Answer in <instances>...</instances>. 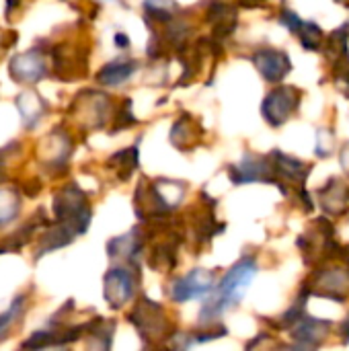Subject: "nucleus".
<instances>
[{
	"instance_id": "5701e85b",
	"label": "nucleus",
	"mask_w": 349,
	"mask_h": 351,
	"mask_svg": "<svg viewBox=\"0 0 349 351\" xmlns=\"http://www.w3.org/2000/svg\"><path fill=\"white\" fill-rule=\"evenodd\" d=\"M21 210V197L10 187H0V226L16 218Z\"/></svg>"
},
{
	"instance_id": "cd10ccee",
	"label": "nucleus",
	"mask_w": 349,
	"mask_h": 351,
	"mask_svg": "<svg viewBox=\"0 0 349 351\" xmlns=\"http://www.w3.org/2000/svg\"><path fill=\"white\" fill-rule=\"evenodd\" d=\"M315 150H317V154L321 158H325V156H329L333 152V132L331 130H327V128L319 130V138H317V148Z\"/></svg>"
},
{
	"instance_id": "f03ea898",
	"label": "nucleus",
	"mask_w": 349,
	"mask_h": 351,
	"mask_svg": "<svg viewBox=\"0 0 349 351\" xmlns=\"http://www.w3.org/2000/svg\"><path fill=\"white\" fill-rule=\"evenodd\" d=\"M128 319L138 329L146 346H156L173 337V323L167 311L150 298H140Z\"/></svg>"
},
{
	"instance_id": "aec40b11",
	"label": "nucleus",
	"mask_w": 349,
	"mask_h": 351,
	"mask_svg": "<svg viewBox=\"0 0 349 351\" xmlns=\"http://www.w3.org/2000/svg\"><path fill=\"white\" fill-rule=\"evenodd\" d=\"M16 107L23 115L25 128H35L39 123V119L43 117V113L47 111V103L33 90H25L16 97Z\"/></svg>"
},
{
	"instance_id": "7ed1b4c3",
	"label": "nucleus",
	"mask_w": 349,
	"mask_h": 351,
	"mask_svg": "<svg viewBox=\"0 0 349 351\" xmlns=\"http://www.w3.org/2000/svg\"><path fill=\"white\" fill-rule=\"evenodd\" d=\"M53 214H56V222L72 228L76 234H84L93 218L88 197L76 185H66L60 193H56Z\"/></svg>"
},
{
	"instance_id": "7c9ffc66",
	"label": "nucleus",
	"mask_w": 349,
	"mask_h": 351,
	"mask_svg": "<svg viewBox=\"0 0 349 351\" xmlns=\"http://www.w3.org/2000/svg\"><path fill=\"white\" fill-rule=\"evenodd\" d=\"M115 45H117V47H123V49H125V47H130V39H128V35H125V33H117V35H115Z\"/></svg>"
},
{
	"instance_id": "2f4dec72",
	"label": "nucleus",
	"mask_w": 349,
	"mask_h": 351,
	"mask_svg": "<svg viewBox=\"0 0 349 351\" xmlns=\"http://www.w3.org/2000/svg\"><path fill=\"white\" fill-rule=\"evenodd\" d=\"M239 2H241V6H245V8H261L265 0H239Z\"/></svg>"
},
{
	"instance_id": "2eb2a0df",
	"label": "nucleus",
	"mask_w": 349,
	"mask_h": 351,
	"mask_svg": "<svg viewBox=\"0 0 349 351\" xmlns=\"http://www.w3.org/2000/svg\"><path fill=\"white\" fill-rule=\"evenodd\" d=\"M202 134H204V130H202L200 121L195 117H191L189 113H183L171 128V144L183 152H189L200 144Z\"/></svg>"
},
{
	"instance_id": "72a5a7b5",
	"label": "nucleus",
	"mask_w": 349,
	"mask_h": 351,
	"mask_svg": "<svg viewBox=\"0 0 349 351\" xmlns=\"http://www.w3.org/2000/svg\"><path fill=\"white\" fill-rule=\"evenodd\" d=\"M16 4H19V0H6V16L10 14V10L16 8Z\"/></svg>"
},
{
	"instance_id": "f8f14e48",
	"label": "nucleus",
	"mask_w": 349,
	"mask_h": 351,
	"mask_svg": "<svg viewBox=\"0 0 349 351\" xmlns=\"http://www.w3.org/2000/svg\"><path fill=\"white\" fill-rule=\"evenodd\" d=\"M8 72H10L12 80H16L21 84H33V82L41 80L47 74L43 51L33 47L25 53L14 56L8 64Z\"/></svg>"
},
{
	"instance_id": "39448f33",
	"label": "nucleus",
	"mask_w": 349,
	"mask_h": 351,
	"mask_svg": "<svg viewBox=\"0 0 349 351\" xmlns=\"http://www.w3.org/2000/svg\"><path fill=\"white\" fill-rule=\"evenodd\" d=\"M300 97L302 93L296 86H276L267 93L261 105V115L272 128L284 125L300 107Z\"/></svg>"
},
{
	"instance_id": "dca6fc26",
	"label": "nucleus",
	"mask_w": 349,
	"mask_h": 351,
	"mask_svg": "<svg viewBox=\"0 0 349 351\" xmlns=\"http://www.w3.org/2000/svg\"><path fill=\"white\" fill-rule=\"evenodd\" d=\"M208 23L214 25V41L216 43H224L237 29V10L230 4L224 2H212L206 14Z\"/></svg>"
},
{
	"instance_id": "412c9836",
	"label": "nucleus",
	"mask_w": 349,
	"mask_h": 351,
	"mask_svg": "<svg viewBox=\"0 0 349 351\" xmlns=\"http://www.w3.org/2000/svg\"><path fill=\"white\" fill-rule=\"evenodd\" d=\"M107 167H111L121 181H128L134 175V171L138 169V146H132V148L115 152L107 160Z\"/></svg>"
},
{
	"instance_id": "9b49d317",
	"label": "nucleus",
	"mask_w": 349,
	"mask_h": 351,
	"mask_svg": "<svg viewBox=\"0 0 349 351\" xmlns=\"http://www.w3.org/2000/svg\"><path fill=\"white\" fill-rule=\"evenodd\" d=\"M251 62L255 64L261 78H265L272 84L282 82L292 70L290 56L282 49H276V47H259L257 51H253Z\"/></svg>"
},
{
	"instance_id": "f3484780",
	"label": "nucleus",
	"mask_w": 349,
	"mask_h": 351,
	"mask_svg": "<svg viewBox=\"0 0 349 351\" xmlns=\"http://www.w3.org/2000/svg\"><path fill=\"white\" fill-rule=\"evenodd\" d=\"M76 237H78V234H76L72 228H68V226H64V224H60V222L49 224L47 230L41 234V241H39L35 259H39L41 255H47V253H51V251H56V249H62V247L70 245Z\"/></svg>"
},
{
	"instance_id": "c756f323",
	"label": "nucleus",
	"mask_w": 349,
	"mask_h": 351,
	"mask_svg": "<svg viewBox=\"0 0 349 351\" xmlns=\"http://www.w3.org/2000/svg\"><path fill=\"white\" fill-rule=\"evenodd\" d=\"M339 160H341V167H344V171L349 175V142L344 146V150H341V156H339Z\"/></svg>"
},
{
	"instance_id": "0eeeda50",
	"label": "nucleus",
	"mask_w": 349,
	"mask_h": 351,
	"mask_svg": "<svg viewBox=\"0 0 349 351\" xmlns=\"http://www.w3.org/2000/svg\"><path fill=\"white\" fill-rule=\"evenodd\" d=\"M228 175L234 185H245V183H274L276 185V173H274L269 154L257 156L253 152H247L239 165L228 167Z\"/></svg>"
},
{
	"instance_id": "423d86ee",
	"label": "nucleus",
	"mask_w": 349,
	"mask_h": 351,
	"mask_svg": "<svg viewBox=\"0 0 349 351\" xmlns=\"http://www.w3.org/2000/svg\"><path fill=\"white\" fill-rule=\"evenodd\" d=\"M269 156L276 173V185L280 187V191H284V195H290V189H294L296 195H300L311 175V167L298 158L288 156L282 150H274Z\"/></svg>"
},
{
	"instance_id": "bb28decb",
	"label": "nucleus",
	"mask_w": 349,
	"mask_h": 351,
	"mask_svg": "<svg viewBox=\"0 0 349 351\" xmlns=\"http://www.w3.org/2000/svg\"><path fill=\"white\" fill-rule=\"evenodd\" d=\"M56 346V333L51 331H37L33 333L21 348H27V350H41V348H51Z\"/></svg>"
},
{
	"instance_id": "4468645a",
	"label": "nucleus",
	"mask_w": 349,
	"mask_h": 351,
	"mask_svg": "<svg viewBox=\"0 0 349 351\" xmlns=\"http://www.w3.org/2000/svg\"><path fill=\"white\" fill-rule=\"evenodd\" d=\"M331 331V321L323 319H313V317H302L292 329L290 337L300 346V348H319Z\"/></svg>"
},
{
	"instance_id": "20e7f679",
	"label": "nucleus",
	"mask_w": 349,
	"mask_h": 351,
	"mask_svg": "<svg viewBox=\"0 0 349 351\" xmlns=\"http://www.w3.org/2000/svg\"><path fill=\"white\" fill-rule=\"evenodd\" d=\"M304 296H319L333 302H346L349 296V267H321L311 274L302 286Z\"/></svg>"
},
{
	"instance_id": "6e6552de",
	"label": "nucleus",
	"mask_w": 349,
	"mask_h": 351,
	"mask_svg": "<svg viewBox=\"0 0 349 351\" xmlns=\"http://www.w3.org/2000/svg\"><path fill=\"white\" fill-rule=\"evenodd\" d=\"M216 286V274L210 269H191L187 276L177 278L171 288H169V296L173 302H189L193 298H202L206 294H210Z\"/></svg>"
},
{
	"instance_id": "1a4fd4ad",
	"label": "nucleus",
	"mask_w": 349,
	"mask_h": 351,
	"mask_svg": "<svg viewBox=\"0 0 349 351\" xmlns=\"http://www.w3.org/2000/svg\"><path fill=\"white\" fill-rule=\"evenodd\" d=\"M72 111L80 115V123L84 128L99 130L107 123L111 111V97L101 90H84L74 101Z\"/></svg>"
},
{
	"instance_id": "4be33fe9",
	"label": "nucleus",
	"mask_w": 349,
	"mask_h": 351,
	"mask_svg": "<svg viewBox=\"0 0 349 351\" xmlns=\"http://www.w3.org/2000/svg\"><path fill=\"white\" fill-rule=\"evenodd\" d=\"M296 35H298L302 47H304V49H311V51L323 49V45H325V41H327L323 29H321L317 23H313V21H302V25H300V29L296 31Z\"/></svg>"
},
{
	"instance_id": "393cba45",
	"label": "nucleus",
	"mask_w": 349,
	"mask_h": 351,
	"mask_svg": "<svg viewBox=\"0 0 349 351\" xmlns=\"http://www.w3.org/2000/svg\"><path fill=\"white\" fill-rule=\"evenodd\" d=\"M333 80L335 86L339 88V93L349 99V51L341 53L339 58H335L333 62Z\"/></svg>"
},
{
	"instance_id": "c85d7f7f",
	"label": "nucleus",
	"mask_w": 349,
	"mask_h": 351,
	"mask_svg": "<svg viewBox=\"0 0 349 351\" xmlns=\"http://www.w3.org/2000/svg\"><path fill=\"white\" fill-rule=\"evenodd\" d=\"M280 21H282V25L288 27L292 33H296V31L300 29V25H302V19H300L294 10H290V8H284V10H282Z\"/></svg>"
},
{
	"instance_id": "f257e3e1",
	"label": "nucleus",
	"mask_w": 349,
	"mask_h": 351,
	"mask_svg": "<svg viewBox=\"0 0 349 351\" xmlns=\"http://www.w3.org/2000/svg\"><path fill=\"white\" fill-rule=\"evenodd\" d=\"M257 276V263L253 257H243L239 259L220 280L216 292L212 298H208L202 306L200 313V323L202 327H210L216 325V319L226 311V308H234L241 304V300L245 298V294L249 292V286L253 282V278Z\"/></svg>"
},
{
	"instance_id": "b1692460",
	"label": "nucleus",
	"mask_w": 349,
	"mask_h": 351,
	"mask_svg": "<svg viewBox=\"0 0 349 351\" xmlns=\"http://www.w3.org/2000/svg\"><path fill=\"white\" fill-rule=\"evenodd\" d=\"M25 304H27V298L25 296H16L10 306L0 315V341L6 337V333L21 321L23 313H25Z\"/></svg>"
},
{
	"instance_id": "473e14b6",
	"label": "nucleus",
	"mask_w": 349,
	"mask_h": 351,
	"mask_svg": "<svg viewBox=\"0 0 349 351\" xmlns=\"http://www.w3.org/2000/svg\"><path fill=\"white\" fill-rule=\"evenodd\" d=\"M341 335H344V343H349V315L341 325Z\"/></svg>"
},
{
	"instance_id": "6ab92c4d",
	"label": "nucleus",
	"mask_w": 349,
	"mask_h": 351,
	"mask_svg": "<svg viewBox=\"0 0 349 351\" xmlns=\"http://www.w3.org/2000/svg\"><path fill=\"white\" fill-rule=\"evenodd\" d=\"M136 72V62L134 60H115L105 64L97 72V82L103 86H117L130 80Z\"/></svg>"
},
{
	"instance_id": "9d476101",
	"label": "nucleus",
	"mask_w": 349,
	"mask_h": 351,
	"mask_svg": "<svg viewBox=\"0 0 349 351\" xmlns=\"http://www.w3.org/2000/svg\"><path fill=\"white\" fill-rule=\"evenodd\" d=\"M103 296H105V302L117 311V308H123L132 298H134V292H136V280H134V274L125 267H113L105 274V282H103Z\"/></svg>"
},
{
	"instance_id": "a878e982",
	"label": "nucleus",
	"mask_w": 349,
	"mask_h": 351,
	"mask_svg": "<svg viewBox=\"0 0 349 351\" xmlns=\"http://www.w3.org/2000/svg\"><path fill=\"white\" fill-rule=\"evenodd\" d=\"M136 123H138V119H136L134 113H132V101L125 99V101L119 105V109H117V113H115V117H113L111 134L121 132V130H128V128H132V125H136Z\"/></svg>"
},
{
	"instance_id": "a211bd4d",
	"label": "nucleus",
	"mask_w": 349,
	"mask_h": 351,
	"mask_svg": "<svg viewBox=\"0 0 349 351\" xmlns=\"http://www.w3.org/2000/svg\"><path fill=\"white\" fill-rule=\"evenodd\" d=\"M181 241L183 237H177V239H165L163 243L154 245L148 255L150 267L156 271H171L177 265V247Z\"/></svg>"
},
{
	"instance_id": "ddd939ff",
	"label": "nucleus",
	"mask_w": 349,
	"mask_h": 351,
	"mask_svg": "<svg viewBox=\"0 0 349 351\" xmlns=\"http://www.w3.org/2000/svg\"><path fill=\"white\" fill-rule=\"evenodd\" d=\"M317 197H319L323 212L333 218L346 216L349 212V185L348 181L339 177L329 179L325 187L317 189Z\"/></svg>"
}]
</instances>
